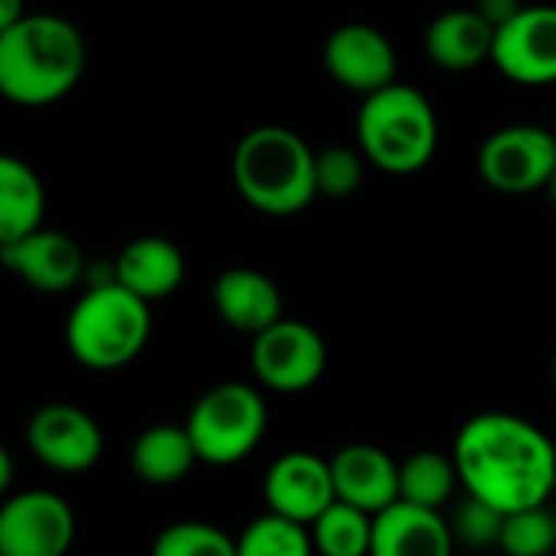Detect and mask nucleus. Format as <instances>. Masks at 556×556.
<instances>
[{
  "label": "nucleus",
  "instance_id": "obj_1",
  "mask_svg": "<svg viewBox=\"0 0 556 556\" xmlns=\"http://www.w3.org/2000/svg\"><path fill=\"white\" fill-rule=\"evenodd\" d=\"M466 495L502 515L547 508L556 492L554 440L528 417L485 410L469 417L453 443Z\"/></svg>",
  "mask_w": 556,
  "mask_h": 556
},
{
  "label": "nucleus",
  "instance_id": "obj_2",
  "mask_svg": "<svg viewBox=\"0 0 556 556\" xmlns=\"http://www.w3.org/2000/svg\"><path fill=\"white\" fill-rule=\"evenodd\" d=\"M85 36L59 13H26L0 33V91L20 108L62 101L85 75Z\"/></svg>",
  "mask_w": 556,
  "mask_h": 556
},
{
  "label": "nucleus",
  "instance_id": "obj_3",
  "mask_svg": "<svg viewBox=\"0 0 556 556\" xmlns=\"http://www.w3.org/2000/svg\"><path fill=\"white\" fill-rule=\"evenodd\" d=\"M231 179L254 212L274 218L296 215L319 195L316 153L296 130L280 124H261L238 140Z\"/></svg>",
  "mask_w": 556,
  "mask_h": 556
},
{
  "label": "nucleus",
  "instance_id": "obj_4",
  "mask_svg": "<svg viewBox=\"0 0 556 556\" xmlns=\"http://www.w3.org/2000/svg\"><path fill=\"white\" fill-rule=\"evenodd\" d=\"M358 150L391 176L420 173L440 143V121L430 98L404 81L368 94L355 117Z\"/></svg>",
  "mask_w": 556,
  "mask_h": 556
},
{
  "label": "nucleus",
  "instance_id": "obj_5",
  "mask_svg": "<svg viewBox=\"0 0 556 556\" xmlns=\"http://www.w3.org/2000/svg\"><path fill=\"white\" fill-rule=\"evenodd\" d=\"M153 332L150 303L121 283L85 287L65 316V349L91 371H117L140 358Z\"/></svg>",
  "mask_w": 556,
  "mask_h": 556
},
{
  "label": "nucleus",
  "instance_id": "obj_6",
  "mask_svg": "<svg viewBox=\"0 0 556 556\" xmlns=\"http://www.w3.org/2000/svg\"><path fill=\"white\" fill-rule=\"evenodd\" d=\"M267 401L254 384L222 381L202 391L186 417V430L205 466H238L267 437Z\"/></svg>",
  "mask_w": 556,
  "mask_h": 556
},
{
  "label": "nucleus",
  "instance_id": "obj_7",
  "mask_svg": "<svg viewBox=\"0 0 556 556\" xmlns=\"http://www.w3.org/2000/svg\"><path fill=\"white\" fill-rule=\"evenodd\" d=\"M556 169V134L541 124H508L479 147V176L505 195L547 189Z\"/></svg>",
  "mask_w": 556,
  "mask_h": 556
},
{
  "label": "nucleus",
  "instance_id": "obj_8",
  "mask_svg": "<svg viewBox=\"0 0 556 556\" xmlns=\"http://www.w3.org/2000/svg\"><path fill=\"white\" fill-rule=\"evenodd\" d=\"M329 352L323 336L303 323L283 316L277 326L251 339V371L257 384L277 394H303L326 375Z\"/></svg>",
  "mask_w": 556,
  "mask_h": 556
},
{
  "label": "nucleus",
  "instance_id": "obj_9",
  "mask_svg": "<svg viewBox=\"0 0 556 556\" xmlns=\"http://www.w3.org/2000/svg\"><path fill=\"white\" fill-rule=\"evenodd\" d=\"M75 544V511L49 489H26L0 505V556H65Z\"/></svg>",
  "mask_w": 556,
  "mask_h": 556
},
{
  "label": "nucleus",
  "instance_id": "obj_10",
  "mask_svg": "<svg viewBox=\"0 0 556 556\" xmlns=\"http://www.w3.org/2000/svg\"><path fill=\"white\" fill-rule=\"evenodd\" d=\"M29 453L52 472H88L104 453V433L98 420L75 404H46L26 424Z\"/></svg>",
  "mask_w": 556,
  "mask_h": 556
},
{
  "label": "nucleus",
  "instance_id": "obj_11",
  "mask_svg": "<svg viewBox=\"0 0 556 556\" xmlns=\"http://www.w3.org/2000/svg\"><path fill=\"white\" fill-rule=\"evenodd\" d=\"M329 78L362 98L397 81V49L388 33L371 23H342L323 46Z\"/></svg>",
  "mask_w": 556,
  "mask_h": 556
},
{
  "label": "nucleus",
  "instance_id": "obj_12",
  "mask_svg": "<svg viewBox=\"0 0 556 556\" xmlns=\"http://www.w3.org/2000/svg\"><path fill=\"white\" fill-rule=\"evenodd\" d=\"M495 68L525 88L556 81V3H531L495 33Z\"/></svg>",
  "mask_w": 556,
  "mask_h": 556
},
{
  "label": "nucleus",
  "instance_id": "obj_13",
  "mask_svg": "<svg viewBox=\"0 0 556 556\" xmlns=\"http://www.w3.org/2000/svg\"><path fill=\"white\" fill-rule=\"evenodd\" d=\"M336 482H332V466L329 459L306 453V450H290L277 456L267 472H264V505L267 511L290 518L303 528H313V521L336 505Z\"/></svg>",
  "mask_w": 556,
  "mask_h": 556
},
{
  "label": "nucleus",
  "instance_id": "obj_14",
  "mask_svg": "<svg viewBox=\"0 0 556 556\" xmlns=\"http://www.w3.org/2000/svg\"><path fill=\"white\" fill-rule=\"evenodd\" d=\"M3 264L39 293H65L75 283H85V251L81 244L55 228H39L13 244L0 248Z\"/></svg>",
  "mask_w": 556,
  "mask_h": 556
},
{
  "label": "nucleus",
  "instance_id": "obj_15",
  "mask_svg": "<svg viewBox=\"0 0 556 556\" xmlns=\"http://www.w3.org/2000/svg\"><path fill=\"white\" fill-rule=\"evenodd\" d=\"M329 466L339 502L368 515H381L401 502V463L388 450L371 443H349L329 459Z\"/></svg>",
  "mask_w": 556,
  "mask_h": 556
},
{
  "label": "nucleus",
  "instance_id": "obj_16",
  "mask_svg": "<svg viewBox=\"0 0 556 556\" xmlns=\"http://www.w3.org/2000/svg\"><path fill=\"white\" fill-rule=\"evenodd\" d=\"M212 303L218 319L244 336H261L283 319L280 287L254 267H228L212 287Z\"/></svg>",
  "mask_w": 556,
  "mask_h": 556
},
{
  "label": "nucleus",
  "instance_id": "obj_17",
  "mask_svg": "<svg viewBox=\"0 0 556 556\" xmlns=\"http://www.w3.org/2000/svg\"><path fill=\"white\" fill-rule=\"evenodd\" d=\"M453 551L456 538L443 511L394 502L375 515L371 556H453Z\"/></svg>",
  "mask_w": 556,
  "mask_h": 556
},
{
  "label": "nucleus",
  "instance_id": "obj_18",
  "mask_svg": "<svg viewBox=\"0 0 556 556\" xmlns=\"http://www.w3.org/2000/svg\"><path fill=\"white\" fill-rule=\"evenodd\" d=\"M114 270H117L121 287H127L130 293H137L140 300L153 306L182 287L186 257L179 244H173L169 238L143 235L121 248V254L114 257Z\"/></svg>",
  "mask_w": 556,
  "mask_h": 556
},
{
  "label": "nucleus",
  "instance_id": "obj_19",
  "mask_svg": "<svg viewBox=\"0 0 556 556\" xmlns=\"http://www.w3.org/2000/svg\"><path fill=\"white\" fill-rule=\"evenodd\" d=\"M427 55L437 68L446 72H469L492 59L495 49V26L476 7H456L433 16L424 36Z\"/></svg>",
  "mask_w": 556,
  "mask_h": 556
},
{
  "label": "nucleus",
  "instance_id": "obj_20",
  "mask_svg": "<svg viewBox=\"0 0 556 556\" xmlns=\"http://www.w3.org/2000/svg\"><path fill=\"white\" fill-rule=\"evenodd\" d=\"M195 463H199V453L192 446L186 424H153L130 446L134 476L156 489L182 482Z\"/></svg>",
  "mask_w": 556,
  "mask_h": 556
},
{
  "label": "nucleus",
  "instance_id": "obj_21",
  "mask_svg": "<svg viewBox=\"0 0 556 556\" xmlns=\"http://www.w3.org/2000/svg\"><path fill=\"white\" fill-rule=\"evenodd\" d=\"M46 189L36 169L16 156H0V248L42 228Z\"/></svg>",
  "mask_w": 556,
  "mask_h": 556
},
{
  "label": "nucleus",
  "instance_id": "obj_22",
  "mask_svg": "<svg viewBox=\"0 0 556 556\" xmlns=\"http://www.w3.org/2000/svg\"><path fill=\"white\" fill-rule=\"evenodd\" d=\"M459 485L463 482L453 453L443 456L437 450H420L401 463V502L443 511Z\"/></svg>",
  "mask_w": 556,
  "mask_h": 556
},
{
  "label": "nucleus",
  "instance_id": "obj_23",
  "mask_svg": "<svg viewBox=\"0 0 556 556\" xmlns=\"http://www.w3.org/2000/svg\"><path fill=\"white\" fill-rule=\"evenodd\" d=\"M309 534L316 556H371L375 515L336 502L313 521Z\"/></svg>",
  "mask_w": 556,
  "mask_h": 556
},
{
  "label": "nucleus",
  "instance_id": "obj_24",
  "mask_svg": "<svg viewBox=\"0 0 556 556\" xmlns=\"http://www.w3.org/2000/svg\"><path fill=\"white\" fill-rule=\"evenodd\" d=\"M238 556H316L309 528L264 511L238 534Z\"/></svg>",
  "mask_w": 556,
  "mask_h": 556
},
{
  "label": "nucleus",
  "instance_id": "obj_25",
  "mask_svg": "<svg viewBox=\"0 0 556 556\" xmlns=\"http://www.w3.org/2000/svg\"><path fill=\"white\" fill-rule=\"evenodd\" d=\"M150 556H238V538L208 521H176L156 534Z\"/></svg>",
  "mask_w": 556,
  "mask_h": 556
},
{
  "label": "nucleus",
  "instance_id": "obj_26",
  "mask_svg": "<svg viewBox=\"0 0 556 556\" xmlns=\"http://www.w3.org/2000/svg\"><path fill=\"white\" fill-rule=\"evenodd\" d=\"M498 551L505 556H551L556 554V511L528 508L505 515Z\"/></svg>",
  "mask_w": 556,
  "mask_h": 556
},
{
  "label": "nucleus",
  "instance_id": "obj_27",
  "mask_svg": "<svg viewBox=\"0 0 556 556\" xmlns=\"http://www.w3.org/2000/svg\"><path fill=\"white\" fill-rule=\"evenodd\" d=\"M365 153L358 147L332 143L316 150V189L326 199H345L358 192L365 179Z\"/></svg>",
  "mask_w": 556,
  "mask_h": 556
},
{
  "label": "nucleus",
  "instance_id": "obj_28",
  "mask_svg": "<svg viewBox=\"0 0 556 556\" xmlns=\"http://www.w3.org/2000/svg\"><path fill=\"white\" fill-rule=\"evenodd\" d=\"M502 525H505V515L495 511L492 505L472 498V495H466L456 505V511L450 515V528H453L456 544H466V547H476V551L498 547Z\"/></svg>",
  "mask_w": 556,
  "mask_h": 556
},
{
  "label": "nucleus",
  "instance_id": "obj_29",
  "mask_svg": "<svg viewBox=\"0 0 556 556\" xmlns=\"http://www.w3.org/2000/svg\"><path fill=\"white\" fill-rule=\"evenodd\" d=\"M525 7H528V3H521V0H479V3H476V10L495 26V33H498L502 26H508Z\"/></svg>",
  "mask_w": 556,
  "mask_h": 556
},
{
  "label": "nucleus",
  "instance_id": "obj_30",
  "mask_svg": "<svg viewBox=\"0 0 556 556\" xmlns=\"http://www.w3.org/2000/svg\"><path fill=\"white\" fill-rule=\"evenodd\" d=\"M23 16H26L23 0H0V33L10 29V26H16Z\"/></svg>",
  "mask_w": 556,
  "mask_h": 556
},
{
  "label": "nucleus",
  "instance_id": "obj_31",
  "mask_svg": "<svg viewBox=\"0 0 556 556\" xmlns=\"http://www.w3.org/2000/svg\"><path fill=\"white\" fill-rule=\"evenodd\" d=\"M13 482V463H10V450H0V492H7Z\"/></svg>",
  "mask_w": 556,
  "mask_h": 556
},
{
  "label": "nucleus",
  "instance_id": "obj_32",
  "mask_svg": "<svg viewBox=\"0 0 556 556\" xmlns=\"http://www.w3.org/2000/svg\"><path fill=\"white\" fill-rule=\"evenodd\" d=\"M547 195H551V202L556 205V169H554V176H551V182H547Z\"/></svg>",
  "mask_w": 556,
  "mask_h": 556
},
{
  "label": "nucleus",
  "instance_id": "obj_33",
  "mask_svg": "<svg viewBox=\"0 0 556 556\" xmlns=\"http://www.w3.org/2000/svg\"><path fill=\"white\" fill-rule=\"evenodd\" d=\"M551 375H554V388H556V352H554V362H551Z\"/></svg>",
  "mask_w": 556,
  "mask_h": 556
},
{
  "label": "nucleus",
  "instance_id": "obj_34",
  "mask_svg": "<svg viewBox=\"0 0 556 556\" xmlns=\"http://www.w3.org/2000/svg\"><path fill=\"white\" fill-rule=\"evenodd\" d=\"M554 134H556V124H554Z\"/></svg>",
  "mask_w": 556,
  "mask_h": 556
}]
</instances>
